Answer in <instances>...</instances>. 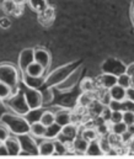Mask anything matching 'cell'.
Here are the masks:
<instances>
[{
	"instance_id": "1",
	"label": "cell",
	"mask_w": 134,
	"mask_h": 159,
	"mask_svg": "<svg viewBox=\"0 0 134 159\" xmlns=\"http://www.w3.org/2000/svg\"><path fill=\"white\" fill-rule=\"evenodd\" d=\"M0 122H2L12 134L20 136L25 133H30V126L31 123L28 120L22 115H17L15 112H6L1 116Z\"/></svg>"
},
{
	"instance_id": "2",
	"label": "cell",
	"mask_w": 134,
	"mask_h": 159,
	"mask_svg": "<svg viewBox=\"0 0 134 159\" xmlns=\"http://www.w3.org/2000/svg\"><path fill=\"white\" fill-rule=\"evenodd\" d=\"M78 67H79V63L76 61H71V62L55 67L45 78V85L47 88H55L57 85H59L60 83H63L67 79L68 75L73 70H75Z\"/></svg>"
},
{
	"instance_id": "3",
	"label": "cell",
	"mask_w": 134,
	"mask_h": 159,
	"mask_svg": "<svg viewBox=\"0 0 134 159\" xmlns=\"http://www.w3.org/2000/svg\"><path fill=\"white\" fill-rule=\"evenodd\" d=\"M0 81L10 85L15 91H19V86L22 81L21 70L11 63H0Z\"/></svg>"
},
{
	"instance_id": "4",
	"label": "cell",
	"mask_w": 134,
	"mask_h": 159,
	"mask_svg": "<svg viewBox=\"0 0 134 159\" xmlns=\"http://www.w3.org/2000/svg\"><path fill=\"white\" fill-rule=\"evenodd\" d=\"M6 105L11 109L12 112L17 114V115H22V116H26L30 111V107H28V104L25 99V95L22 91H17L16 94H14L10 99L6 100Z\"/></svg>"
},
{
	"instance_id": "5",
	"label": "cell",
	"mask_w": 134,
	"mask_h": 159,
	"mask_svg": "<svg viewBox=\"0 0 134 159\" xmlns=\"http://www.w3.org/2000/svg\"><path fill=\"white\" fill-rule=\"evenodd\" d=\"M17 138L21 144V152L19 156H38V143L36 142L35 137H32L30 133H25L17 136Z\"/></svg>"
},
{
	"instance_id": "6",
	"label": "cell",
	"mask_w": 134,
	"mask_h": 159,
	"mask_svg": "<svg viewBox=\"0 0 134 159\" xmlns=\"http://www.w3.org/2000/svg\"><path fill=\"white\" fill-rule=\"evenodd\" d=\"M24 95L25 99L28 104L30 110H35V109H40L43 106V96H42V91L40 89H35V88H28L25 85L24 89Z\"/></svg>"
},
{
	"instance_id": "7",
	"label": "cell",
	"mask_w": 134,
	"mask_h": 159,
	"mask_svg": "<svg viewBox=\"0 0 134 159\" xmlns=\"http://www.w3.org/2000/svg\"><path fill=\"white\" fill-rule=\"evenodd\" d=\"M126 67L127 66L121 59L115 58V57H110V58L105 59L101 63V72L102 73H111V74H115V75H119V74L126 72Z\"/></svg>"
},
{
	"instance_id": "8",
	"label": "cell",
	"mask_w": 134,
	"mask_h": 159,
	"mask_svg": "<svg viewBox=\"0 0 134 159\" xmlns=\"http://www.w3.org/2000/svg\"><path fill=\"white\" fill-rule=\"evenodd\" d=\"M33 57H35V62L40 63L45 70L50 69L52 63H53V57L50 51H48V48H45L42 44H37L33 47Z\"/></svg>"
},
{
	"instance_id": "9",
	"label": "cell",
	"mask_w": 134,
	"mask_h": 159,
	"mask_svg": "<svg viewBox=\"0 0 134 159\" xmlns=\"http://www.w3.org/2000/svg\"><path fill=\"white\" fill-rule=\"evenodd\" d=\"M81 73H83V67H80V66H79L75 70H73V72L68 75V78L64 80L63 83H60L59 85H57V86H55V88H57V90H58V91H60V93H68V91L73 90V89L78 85V83L80 81Z\"/></svg>"
},
{
	"instance_id": "10",
	"label": "cell",
	"mask_w": 134,
	"mask_h": 159,
	"mask_svg": "<svg viewBox=\"0 0 134 159\" xmlns=\"http://www.w3.org/2000/svg\"><path fill=\"white\" fill-rule=\"evenodd\" d=\"M35 61V57H33V47H28V48H25L20 52L19 54V59H17V67L19 69L21 70V73L25 72V69Z\"/></svg>"
},
{
	"instance_id": "11",
	"label": "cell",
	"mask_w": 134,
	"mask_h": 159,
	"mask_svg": "<svg viewBox=\"0 0 134 159\" xmlns=\"http://www.w3.org/2000/svg\"><path fill=\"white\" fill-rule=\"evenodd\" d=\"M58 109H59V110H53V109H50V110L54 111L55 122H57L58 125H60L62 127H64V126H67V125H69V123L73 122V112H71L70 110H68L67 107H62V106H59Z\"/></svg>"
},
{
	"instance_id": "12",
	"label": "cell",
	"mask_w": 134,
	"mask_h": 159,
	"mask_svg": "<svg viewBox=\"0 0 134 159\" xmlns=\"http://www.w3.org/2000/svg\"><path fill=\"white\" fill-rule=\"evenodd\" d=\"M96 81H97L98 88L108 90L113 85L117 84V75L111 74V73H101L96 77Z\"/></svg>"
},
{
	"instance_id": "13",
	"label": "cell",
	"mask_w": 134,
	"mask_h": 159,
	"mask_svg": "<svg viewBox=\"0 0 134 159\" xmlns=\"http://www.w3.org/2000/svg\"><path fill=\"white\" fill-rule=\"evenodd\" d=\"M89 141H86L84 137H81L80 134H78L75 138H74V141H73V143H71V152L74 153V154H79V156H85V153H86V149H88V147H89Z\"/></svg>"
},
{
	"instance_id": "14",
	"label": "cell",
	"mask_w": 134,
	"mask_h": 159,
	"mask_svg": "<svg viewBox=\"0 0 134 159\" xmlns=\"http://www.w3.org/2000/svg\"><path fill=\"white\" fill-rule=\"evenodd\" d=\"M9 152V156H19L20 152H21V144H20V141L17 138V136H10L7 139H5L2 142Z\"/></svg>"
},
{
	"instance_id": "15",
	"label": "cell",
	"mask_w": 134,
	"mask_h": 159,
	"mask_svg": "<svg viewBox=\"0 0 134 159\" xmlns=\"http://www.w3.org/2000/svg\"><path fill=\"white\" fill-rule=\"evenodd\" d=\"M45 72L47 70H45L40 63H37V62L33 61L25 69V72L22 73V75H28V77H33V78H42V77H45Z\"/></svg>"
},
{
	"instance_id": "16",
	"label": "cell",
	"mask_w": 134,
	"mask_h": 159,
	"mask_svg": "<svg viewBox=\"0 0 134 159\" xmlns=\"http://www.w3.org/2000/svg\"><path fill=\"white\" fill-rule=\"evenodd\" d=\"M38 156L52 157L54 156V141L42 138V141L38 143Z\"/></svg>"
},
{
	"instance_id": "17",
	"label": "cell",
	"mask_w": 134,
	"mask_h": 159,
	"mask_svg": "<svg viewBox=\"0 0 134 159\" xmlns=\"http://www.w3.org/2000/svg\"><path fill=\"white\" fill-rule=\"evenodd\" d=\"M80 90L81 93H96V89L98 88L96 79H93L92 77L86 75L85 78L80 80Z\"/></svg>"
},
{
	"instance_id": "18",
	"label": "cell",
	"mask_w": 134,
	"mask_h": 159,
	"mask_svg": "<svg viewBox=\"0 0 134 159\" xmlns=\"http://www.w3.org/2000/svg\"><path fill=\"white\" fill-rule=\"evenodd\" d=\"M108 94L111 100H117V101H123L124 99H127V89L122 88L121 85L116 84L113 85L111 89H108Z\"/></svg>"
},
{
	"instance_id": "19",
	"label": "cell",
	"mask_w": 134,
	"mask_h": 159,
	"mask_svg": "<svg viewBox=\"0 0 134 159\" xmlns=\"http://www.w3.org/2000/svg\"><path fill=\"white\" fill-rule=\"evenodd\" d=\"M45 129L47 127L41 121H36V122H32L30 126V134L36 139H42L45 137Z\"/></svg>"
},
{
	"instance_id": "20",
	"label": "cell",
	"mask_w": 134,
	"mask_h": 159,
	"mask_svg": "<svg viewBox=\"0 0 134 159\" xmlns=\"http://www.w3.org/2000/svg\"><path fill=\"white\" fill-rule=\"evenodd\" d=\"M79 134L81 137H84L86 141L92 142V141H97L98 139V133H97V129L95 126H85L84 128H81L79 131Z\"/></svg>"
},
{
	"instance_id": "21",
	"label": "cell",
	"mask_w": 134,
	"mask_h": 159,
	"mask_svg": "<svg viewBox=\"0 0 134 159\" xmlns=\"http://www.w3.org/2000/svg\"><path fill=\"white\" fill-rule=\"evenodd\" d=\"M62 126L60 125H58L57 122H54V123H52V125H49V126H47V129H45V137L43 138H47V139H57L58 138V136L60 134V132H62Z\"/></svg>"
},
{
	"instance_id": "22",
	"label": "cell",
	"mask_w": 134,
	"mask_h": 159,
	"mask_svg": "<svg viewBox=\"0 0 134 159\" xmlns=\"http://www.w3.org/2000/svg\"><path fill=\"white\" fill-rule=\"evenodd\" d=\"M22 83L28 88L40 89V88H42L45 85V77L33 78V77H28V75H22Z\"/></svg>"
},
{
	"instance_id": "23",
	"label": "cell",
	"mask_w": 134,
	"mask_h": 159,
	"mask_svg": "<svg viewBox=\"0 0 134 159\" xmlns=\"http://www.w3.org/2000/svg\"><path fill=\"white\" fill-rule=\"evenodd\" d=\"M93 100H95V93H81L79 99H76V104L80 107L89 109V106L92 104Z\"/></svg>"
},
{
	"instance_id": "24",
	"label": "cell",
	"mask_w": 134,
	"mask_h": 159,
	"mask_svg": "<svg viewBox=\"0 0 134 159\" xmlns=\"http://www.w3.org/2000/svg\"><path fill=\"white\" fill-rule=\"evenodd\" d=\"M27 5L32 11L38 14L49 5V0H27Z\"/></svg>"
},
{
	"instance_id": "25",
	"label": "cell",
	"mask_w": 134,
	"mask_h": 159,
	"mask_svg": "<svg viewBox=\"0 0 134 159\" xmlns=\"http://www.w3.org/2000/svg\"><path fill=\"white\" fill-rule=\"evenodd\" d=\"M20 91V90H19ZM17 91H15L10 85L0 81V101H6L7 99H10L14 94H16Z\"/></svg>"
},
{
	"instance_id": "26",
	"label": "cell",
	"mask_w": 134,
	"mask_h": 159,
	"mask_svg": "<svg viewBox=\"0 0 134 159\" xmlns=\"http://www.w3.org/2000/svg\"><path fill=\"white\" fill-rule=\"evenodd\" d=\"M70 153V148L59 139H54V156H65Z\"/></svg>"
},
{
	"instance_id": "27",
	"label": "cell",
	"mask_w": 134,
	"mask_h": 159,
	"mask_svg": "<svg viewBox=\"0 0 134 159\" xmlns=\"http://www.w3.org/2000/svg\"><path fill=\"white\" fill-rule=\"evenodd\" d=\"M110 129H111V133L123 136L127 132L128 126L123 121H121V122H116V123H110Z\"/></svg>"
},
{
	"instance_id": "28",
	"label": "cell",
	"mask_w": 134,
	"mask_h": 159,
	"mask_svg": "<svg viewBox=\"0 0 134 159\" xmlns=\"http://www.w3.org/2000/svg\"><path fill=\"white\" fill-rule=\"evenodd\" d=\"M40 121L45 125V127H47V126H49V125H52V123H54V122H55V115H54V111H53V110H50V109H48V110H43V112H42V115H41Z\"/></svg>"
},
{
	"instance_id": "29",
	"label": "cell",
	"mask_w": 134,
	"mask_h": 159,
	"mask_svg": "<svg viewBox=\"0 0 134 159\" xmlns=\"http://www.w3.org/2000/svg\"><path fill=\"white\" fill-rule=\"evenodd\" d=\"M85 156H95V157H97V156H105V154H103V152L101 151L98 142H97V141H92V142L89 143V147H88V149H86Z\"/></svg>"
},
{
	"instance_id": "30",
	"label": "cell",
	"mask_w": 134,
	"mask_h": 159,
	"mask_svg": "<svg viewBox=\"0 0 134 159\" xmlns=\"http://www.w3.org/2000/svg\"><path fill=\"white\" fill-rule=\"evenodd\" d=\"M97 142H98V144H100L101 151H102L103 154L106 156V154L111 151V148H112L111 142H110V139H108V134H107V136H100L98 139H97Z\"/></svg>"
},
{
	"instance_id": "31",
	"label": "cell",
	"mask_w": 134,
	"mask_h": 159,
	"mask_svg": "<svg viewBox=\"0 0 134 159\" xmlns=\"http://www.w3.org/2000/svg\"><path fill=\"white\" fill-rule=\"evenodd\" d=\"M42 112H43V109H42V107H40V109H35V110H30V111H28V114H27L25 117L28 120V122H30V123H32V122L40 121Z\"/></svg>"
},
{
	"instance_id": "32",
	"label": "cell",
	"mask_w": 134,
	"mask_h": 159,
	"mask_svg": "<svg viewBox=\"0 0 134 159\" xmlns=\"http://www.w3.org/2000/svg\"><path fill=\"white\" fill-rule=\"evenodd\" d=\"M131 79H132V77L128 75V74L124 72V73L117 75V84L121 85V86L124 88V89H128V88H131Z\"/></svg>"
},
{
	"instance_id": "33",
	"label": "cell",
	"mask_w": 134,
	"mask_h": 159,
	"mask_svg": "<svg viewBox=\"0 0 134 159\" xmlns=\"http://www.w3.org/2000/svg\"><path fill=\"white\" fill-rule=\"evenodd\" d=\"M123 121V111L122 110H116L111 112V119L110 123H116V122H121Z\"/></svg>"
},
{
	"instance_id": "34",
	"label": "cell",
	"mask_w": 134,
	"mask_h": 159,
	"mask_svg": "<svg viewBox=\"0 0 134 159\" xmlns=\"http://www.w3.org/2000/svg\"><path fill=\"white\" fill-rule=\"evenodd\" d=\"M11 136V132H10V129L2 123V122H0V139L4 142L5 139H7L9 137Z\"/></svg>"
},
{
	"instance_id": "35",
	"label": "cell",
	"mask_w": 134,
	"mask_h": 159,
	"mask_svg": "<svg viewBox=\"0 0 134 159\" xmlns=\"http://www.w3.org/2000/svg\"><path fill=\"white\" fill-rule=\"evenodd\" d=\"M123 122L127 126L134 125V112H132V111H123Z\"/></svg>"
},
{
	"instance_id": "36",
	"label": "cell",
	"mask_w": 134,
	"mask_h": 159,
	"mask_svg": "<svg viewBox=\"0 0 134 159\" xmlns=\"http://www.w3.org/2000/svg\"><path fill=\"white\" fill-rule=\"evenodd\" d=\"M122 110L123 111H132L134 112V102L129 99H124L122 101Z\"/></svg>"
},
{
	"instance_id": "37",
	"label": "cell",
	"mask_w": 134,
	"mask_h": 159,
	"mask_svg": "<svg viewBox=\"0 0 134 159\" xmlns=\"http://www.w3.org/2000/svg\"><path fill=\"white\" fill-rule=\"evenodd\" d=\"M126 73L131 77H134V62L129 63L127 67H126Z\"/></svg>"
},
{
	"instance_id": "38",
	"label": "cell",
	"mask_w": 134,
	"mask_h": 159,
	"mask_svg": "<svg viewBox=\"0 0 134 159\" xmlns=\"http://www.w3.org/2000/svg\"><path fill=\"white\" fill-rule=\"evenodd\" d=\"M127 99L134 102V88H128L127 89Z\"/></svg>"
},
{
	"instance_id": "39",
	"label": "cell",
	"mask_w": 134,
	"mask_h": 159,
	"mask_svg": "<svg viewBox=\"0 0 134 159\" xmlns=\"http://www.w3.org/2000/svg\"><path fill=\"white\" fill-rule=\"evenodd\" d=\"M0 156H9V152H7V149H6L4 143L0 144Z\"/></svg>"
},
{
	"instance_id": "40",
	"label": "cell",
	"mask_w": 134,
	"mask_h": 159,
	"mask_svg": "<svg viewBox=\"0 0 134 159\" xmlns=\"http://www.w3.org/2000/svg\"><path fill=\"white\" fill-rule=\"evenodd\" d=\"M131 21H132V25L134 27V2L132 5V7H131Z\"/></svg>"
},
{
	"instance_id": "41",
	"label": "cell",
	"mask_w": 134,
	"mask_h": 159,
	"mask_svg": "<svg viewBox=\"0 0 134 159\" xmlns=\"http://www.w3.org/2000/svg\"><path fill=\"white\" fill-rule=\"evenodd\" d=\"M14 2L17 5H24L25 2H27V0H14Z\"/></svg>"
},
{
	"instance_id": "42",
	"label": "cell",
	"mask_w": 134,
	"mask_h": 159,
	"mask_svg": "<svg viewBox=\"0 0 134 159\" xmlns=\"http://www.w3.org/2000/svg\"><path fill=\"white\" fill-rule=\"evenodd\" d=\"M129 144H131V148H133L134 149V136L132 137V139H131V142H129Z\"/></svg>"
},
{
	"instance_id": "43",
	"label": "cell",
	"mask_w": 134,
	"mask_h": 159,
	"mask_svg": "<svg viewBox=\"0 0 134 159\" xmlns=\"http://www.w3.org/2000/svg\"><path fill=\"white\" fill-rule=\"evenodd\" d=\"M131 88H134V77H132L131 79Z\"/></svg>"
},
{
	"instance_id": "44",
	"label": "cell",
	"mask_w": 134,
	"mask_h": 159,
	"mask_svg": "<svg viewBox=\"0 0 134 159\" xmlns=\"http://www.w3.org/2000/svg\"><path fill=\"white\" fill-rule=\"evenodd\" d=\"M1 143H2V141H1V139H0V144H1Z\"/></svg>"
}]
</instances>
